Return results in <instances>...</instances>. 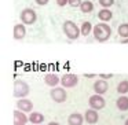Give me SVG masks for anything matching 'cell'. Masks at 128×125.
<instances>
[{
	"label": "cell",
	"mask_w": 128,
	"mask_h": 125,
	"mask_svg": "<svg viewBox=\"0 0 128 125\" xmlns=\"http://www.w3.org/2000/svg\"><path fill=\"white\" fill-rule=\"evenodd\" d=\"M92 34H94V39L96 40V41L105 43V41H108L112 36V28L106 22H99L94 26Z\"/></svg>",
	"instance_id": "cell-1"
},
{
	"label": "cell",
	"mask_w": 128,
	"mask_h": 125,
	"mask_svg": "<svg viewBox=\"0 0 128 125\" xmlns=\"http://www.w3.org/2000/svg\"><path fill=\"white\" fill-rule=\"evenodd\" d=\"M88 106L90 109H94V110H102V109H105L106 106V100L105 98L102 96V95H98V94H94L91 95V96L88 98Z\"/></svg>",
	"instance_id": "cell-6"
},
{
	"label": "cell",
	"mask_w": 128,
	"mask_h": 125,
	"mask_svg": "<svg viewBox=\"0 0 128 125\" xmlns=\"http://www.w3.org/2000/svg\"><path fill=\"white\" fill-rule=\"evenodd\" d=\"M84 118H86V122H88V124H96L98 120H99V114H98V110H94V109H88V110L84 113Z\"/></svg>",
	"instance_id": "cell-12"
},
{
	"label": "cell",
	"mask_w": 128,
	"mask_h": 125,
	"mask_svg": "<svg viewBox=\"0 0 128 125\" xmlns=\"http://www.w3.org/2000/svg\"><path fill=\"white\" fill-rule=\"evenodd\" d=\"M46 120L44 114L40 113V111H32L30 114H29V122H32L33 125H40L43 124Z\"/></svg>",
	"instance_id": "cell-15"
},
{
	"label": "cell",
	"mask_w": 128,
	"mask_h": 125,
	"mask_svg": "<svg viewBox=\"0 0 128 125\" xmlns=\"http://www.w3.org/2000/svg\"><path fill=\"white\" fill-rule=\"evenodd\" d=\"M108 89H109V84H108V81L103 80V78H98V80L94 83V91H95V94L105 95L106 92H108Z\"/></svg>",
	"instance_id": "cell-9"
},
{
	"label": "cell",
	"mask_w": 128,
	"mask_h": 125,
	"mask_svg": "<svg viewBox=\"0 0 128 125\" xmlns=\"http://www.w3.org/2000/svg\"><path fill=\"white\" fill-rule=\"evenodd\" d=\"M78 84V76L74 73H66L61 77V85L64 88H74Z\"/></svg>",
	"instance_id": "cell-7"
},
{
	"label": "cell",
	"mask_w": 128,
	"mask_h": 125,
	"mask_svg": "<svg viewBox=\"0 0 128 125\" xmlns=\"http://www.w3.org/2000/svg\"><path fill=\"white\" fill-rule=\"evenodd\" d=\"M95 73H84V77H87V78H94L95 77Z\"/></svg>",
	"instance_id": "cell-27"
},
{
	"label": "cell",
	"mask_w": 128,
	"mask_h": 125,
	"mask_svg": "<svg viewBox=\"0 0 128 125\" xmlns=\"http://www.w3.org/2000/svg\"><path fill=\"white\" fill-rule=\"evenodd\" d=\"M117 33L121 39H128V23H121L117 29Z\"/></svg>",
	"instance_id": "cell-21"
},
{
	"label": "cell",
	"mask_w": 128,
	"mask_h": 125,
	"mask_svg": "<svg viewBox=\"0 0 128 125\" xmlns=\"http://www.w3.org/2000/svg\"><path fill=\"white\" fill-rule=\"evenodd\" d=\"M62 30H64V34L69 40H77L78 37H80V34H81L80 28H78V26L70 19H68V21L64 22V25H62Z\"/></svg>",
	"instance_id": "cell-3"
},
{
	"label": "cell",
	"mask_w": 128,
	"mask_h": 125,
	"mask_svg": "<svg viewBox=\"0 0 128 125\" xmlns=\"http://www.w3.org/2000/svg\"><path fill=\"white\" fill-rule=\"evenodd\" d=\"M44 83H46V85L54 88V87H56L58 84H61V78L56 74H54V73H48V74L44 76Z\"/></svg>",
	"instance_id": "cell-14"
},
{
	"label": "cell",
	"mask_w": 128,
	"mask_h": 125,
	"mask_svg": "<svg viewBox=\"0 0 128 125\" xmlns=\"http://www.w3.org/2000/svg\"><path fill=\"white\" fill-rule=\"evenodd\" d=\"M20 18L24 25H33L37 21V14L33 8H24L20 14Z\"/></svg>",
	"instance_id": "cell-5"
},
{
	"label": "cell",
	"mask_w": 128,
	"mask_h": 125,
	"mask_svg": "<svg viewBox=\"0 0 128 125\" xmlns=\"http://www.w3.org/2000/svg\"><path fill=\"white\" fill-rule=\"evenodd\" d=\"M80 30H81V36H88V34L94 30V26H92L91 22L84 21V22L81 23V26H80Z\"/></svg>",
	"instance_id": "cell-19"
},
{
	"label": "cell",
	"mask_w": 128,
	"mask_h": 125,
	"mask_svg": "<svg viewBox=\"0 0 128 125\" xmlns=\"http://www.w3.org/2000/svg\"><path fill=\"white\" fill-rule=\"evenodd\" d=\"M121 44H128V39H121Z\"/></svg>",
	"instance_id": "cell-29"
},
{
	"label": "cell",
	"mask_w": 128,
	"mask_h": 125,
	"mask_svg": "<svg viewBox=\"0 0 128 125\" xmlns=\"http://www.w3.org/2000/svg\"><path fill=\"white\" fill-rule=\"evenodd\" d=\"M116 107L120 111H128V96L121 95V96L117 98L116 100Z\"/></svg>",
	"instance_id": "cell-16"
},
{
	"label": "cell",
	"mask_w": 128,
	"mask_h": 125,
	"mask_svg": "<svg viewBox=\"0 0 128 125\" xmlns=\"http://www.w3.org/2000/svg\"><path fill=\"white\" fill-rule=\"evenodd\" d=\"M81 3H83V0H69V6L72 7H80Z\"/></svg>",
	"instance_id": "cell-23"
},
{
	"label": "cell",
	"mask_w": 128,
	"mask_h": 125,
	"mask_svg": "<svg viewBox=\"0 0 128 125\" xmlns=\"http://www.w3.org/2000/svg\"><path fill=\"white\" fill-rule=\"evenodd\" d=\"M26 25H24V23H17V25L14 26V29H12V36H14L15 40H22L25 39L26 36Z\"/></svg>",
	"instance_id": "cell-11"
},
{
	"label": "cell",
	"mask_w": 128,
	"mask_h": 125,
	"mask_svg": "<svg viewBox=\"0 0 128 125\" xmlns=\"http://www.w3.org/2000/svg\"><path fill=\"white\" fill-rule=\"evenodd\" d=\"M84 121H86V118L80 113H72L68 117V125H83Z\"/></svg>",
	"instance_id": "cell-13"
},
{
	"label": "cell",
	"mask_w": 128,
	"mask_h": 125,
	"mask_svg": "<svg viewBox=\"0 0 128 125\" xmlns=\"http://www.w3.org/2000/svg\"><path fill=\"white\" fill-rule=\"evenodd\" d=\"M117 92H118L120 95H125L128 94V80H122L118 83V85H117Z\"/></svg>",
	"instance_id": "cell-20"
},
{
	"label": "cell",
	"mask_w": 128,
	"mask_h": 125,
	"mask_svg": "<svg viewBox=\"0 0 128 125\" xmlns=\"http://www.w3.org/2000/svg\"><path fill=\"white\" fill-rule=\"evenodd\" d=\"M124 125H128V118L125 120V122H124Z\"/></svg>",
	"instance_id": "cell-30"
},
{
	"label": "cell",
	"mask_w": 128,
	"mask_h": 125,
	"mask_svg": "<svg viewBox=\"0 0 128 125\" xmlns=\"http://www.w3.org/2000/svg\"><path fill=\"white\" fill-rule=\"evenodd\" d=\"M40 125H44V124H40Z\"/></svg>",
	"instance_id": "cell-31"
},
{
	"label": "cell",
	"mask_w": 128,
	"mask_h": 125,
	"mask_svg": "<svg viewBox=\"0 0 128 125\" xmlns=\"http://www.w3.org/2000/svg\"><path fill=\"white\" fill-rule=\"evenodd\" d=\"M98 18H99L102 22L108 23L109 21H112V18H113V12H112L110 8H102L99 12H98Z\"/></svg>",
	"instance_id": "cell-17"
},
{
	"label": "cell",
	"mask_w": 128,
	"mask_h": 125,
	"mask_svg": "<svg viewBox=\"0 0 128 125\" xmlns=\"http://www.w3.org/2000/svg\"><path fill=\"white\" fill-rule=\"evenodd\" d=\"M34 1H36L37 6H46V4H48L50 0H34Z\"/></svg>",
	"instance_id": "cell-26"
},
{
	"label": "cell",
	"mask_w": 128,
	"mask_h": 125,
	"mask_svg": "<svg viewBox=\"0 0 128 125\" xmlns=\"http://www.w3.org/2000/svg\"><path fill=\"white\" fill-rule=\"evenodd\" d=\"M99 4L103 7V8H109L114 4V0H99Z\"/></svg>",
	"instance_id": "cell-22"
},
{
	"label": "cell",
	"mask_w": 128,
	"mask_h": 125,
	"mask_svg": "<svg viewBox=\"0 0 128 125\" xmlns=\"http://www.w3.org/2000/svg\"><path fill=\"white\" fill-rule=\"evenodd\" d=\"M99 78H103V80H108V78H113V74L112 73H100Z\"/></svg>",
	"instance_id": "cell-24"
},
{
	"label": "cell",
	"mask_w": 128,
	"mask_h": 125,
	"mask_svg": "<svg viewBox=\"0 0 128 125\" xmlns=\"http://www.w3.org/2000/svg\"><path fill=\"white\" fill-rule=\"evenodd\" d=\"M14 125H26L29 122V116H26V113L21 110H14Z\"/></svg>",
	"instance_id": "cell-10"
},
{
	"label": "cell",
	"mask_w": 128,
	"mask_h": 125,
	"mask_svg": "<svg viewBox=\"0 0 128 125\" xmlns=\"http://www.w3.org/2000/svg\"><path fill=\"white\" fill-rule=\"evenodd\" d=\"M30 92V87L26 83L25 80H21V78H15L14 80V85H12V95L18 99H22L26 98Z\"/></svg>",
	"instance_id": "cell-2"
},
{
	"label": "cell",
	"mask_w": 128,
	"mask_h": 125,
	"mask_svg": "<svg viewBox=\"0 0 128 125\" xmlns=\"http://www.w3.org/2000/svg\"><path fill=\"white\" fill-rule=\"evenodd\" d=\"M78 8H80L81 12H84V14H90V12L94 11V3L90 1V0H83V3L80 4Z\"/></svg>",
	"instance_id": "cell-18"
},
{
	"label": "cell",
	"mask_w": 128,
	"mask_h": 125,
	"mask_svg": "<svg viewBox=\"0 0 128 125\" xmlns=\"http://www.w3.org/2000/svg\"><path fill=\"white\" fill-rule=\"evenodd\" d=\"M50 96L55 103L66 102V99H68L66 88H64V87H54V88H51V91H50Z\"/></svg>",
	"instance_id": "cell-4"
},
{
	"label": "cell",
	"mask_w": 128,
	"mask_h": 125,
	"mask_svg": "<svg viewBox=\"0 0 128 125\" xmlns=\"http://www.w3.org/2000/svg\"><path fill=\"white\" fill-rule=\"evenodd\" d=\"M47 125H61V124H59V122H56V121H50Z\"/></svg>",
	"instance_id": "cell-28"
},
{
	"label": "cell",
	"mask_w": 128,
	"mask_h": 125,
	"mask_svg": "<svg viewBox=\"0 0 128 125\" xmlns=\"http://www.w3.org/2000/svg\"><path fill=\"white\" fill-rule=\"evenodd\" d=\"M56 4L59 7H65L66 4H69V0H56Z\"/></svg>",
	"instance_id": "cell-25"
},
{
	"label": "cell",
	"mask_w": 128,
	"mask_h": 125,
	"mask_svg": "<svg viewBox=\"0 0 128 125\" xmlns=\"http://www.w3.org/2000/svg\"><path fill=\"white\" fill-rule=\"evenodd\" d=\"M17 109L24 113H32L33 111V102L28 98H22V99H18L17 102Z\"/></svg>",
	"instance_id": "cell-8"
}]
</instances>
